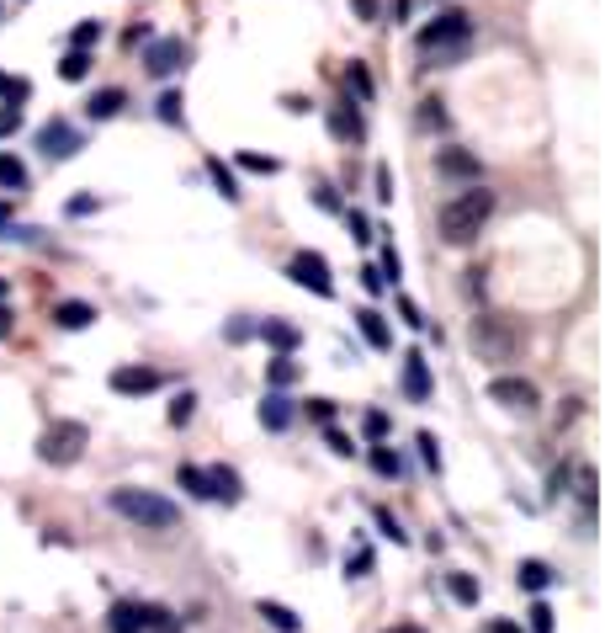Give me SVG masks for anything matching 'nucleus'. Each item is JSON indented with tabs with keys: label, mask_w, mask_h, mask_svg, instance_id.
<instances>
[{
	"label": "nucleus",
	"mask_w": 605,
	"mask_h": 633,
	"mask_svg": "<svg viewBox=\"0 0 605 633\" xmlns=\"http://www.w3.org/2000/svg\"><path fill=\"white\" fill-rule=\"evenodd\" d=\"M488 219H494V192L484 182H473L467 192H456L452 202L441 208V240L446 245H473Z\"/></svg>",
	"instance_id": "1"
},
{
	"label": "nucleus",
	"mask_w": 605,
	"mask_h": 633,
	"mask_svg": "<svg viewBox=\"0 0 605 633\" xmlns=\"http://www.w3.org/2000/svg\"><path fill=\"white\" fill-rule=\"evenodd\" d=\"M467 43H473V22H467L462 11H441L436 22H425V27L415 32V48H420L436 69H452V64L467 54Z\"/></svg>",
	"instance_id": "2"
},
{
	"label": "nucleus",
	"mask_w": 605,
	"mask_h": 633,
	"mask_svg": "<svg viewBox=\"0 0 605 633\" xmlns=\"http://www.w3.org/2000/svg\"><path fill=\"white\" fill-rule=\"evenodd\" d=\"M112 511H118V516H128L133 527H149V533H165V527H176V522H181V511L170 506L165 495L138 490V484H122V490H112Z\"/></svg>",
	"instance_id": "3"
},
{
	"label": "nucleus",
	"mask_w": 605,
	"mask_h": 633,
	"mask_svg": "<svg viewBox=\"0 0 605 633\" xmlns=\"http://www.w3.org/2000/svg\"><path fill=\"white\" fill-rule=\"evenodd\" d=\"M473 351L484 362H515L520 357V330L499 315H478L473 319Z\"/></svg>",
	"instance_id": "4"
},
{
	"label": "nucleus",
	"mask_w": 605,
	"mask_h": 633,
	"mask_svg": "<svg viewBox=\"0 0 605 633\" xmlns=\"http://www.w3.org/2000/svg\"><path fill=\"white\" fill-rule=\"evenodd\" d=\"M86 442H91V431H86L80 420H54V426L43 431V442H37V458L54 463V469H69V463H80Z\"/></svg>",
	"instance_id": "5"
},
{
	"label": "nucleus",
	"mask_w": 605,
	"mask_h": 633,
	"mask_svg": "<svg viewBox=\"0 0 605 633\" xmlns=\"http://www.w3.org/2000/svg\"><path fill=\"white\" fill-rule=\"evenodd\" d=\"M287 277L298 287H308V293H319V298H334V283H330V261L319 251H298L292 261H287Z\"/></svg>",
	"instance_id": "6"
},
{
	"label": "nucleus",
	"mask_w": 605,
	"mask_h": 633,
	"mask_svg": "<svg viewBox=\"0 0 605 633\" xmlns=\"http://www.w3.org/2000/svg\"><path fill=\"white\" fill-rule=\"evenodd\" d=\"M186 59H191V48H186L181 37H154L149 54H144V69H149L154 80H170L176 69H186Z\"/></svg>",
	"instance_id": "7"
},
{
	"label": "nucleus",
	"mask_w": 605,
	"mask_h": 633,
	"mask_svg": "<svg viewBox=\"0 0 605 633\" xmlns=\"http://www.w3.org/2000/svg\"><path fill=\"white\" fill-rule=\"evenodd\" d=\"M488 400L505 405V410H515V415H531L537 410V383L531 379H494L488 383Z\"/></svg>",
	"instance_id": "8"
},
{
	"label": "nucleus",
	"mask_w": 605,
	"mask_h": 633,
	"mask_svg": "<svg viewBox=\"0 0 605 633\" xmlns=\"http://www.w3.org/2000/svg\"><path fill=\"white\" fill-rule=\"evenodd\" d=\"M37 150H43L48 160H69L75 150H80V133L64 123V118H54V123L37 128Z\"/></svg>",
	"instance_id": "9"
},
{
	"label": "nucleus",
	"mask_w": 605,
	"mask_h": 633,
	"mask_svg": "<svg viewBox=\"0 0 605 633\" xmlns=\"http://www.w3.org/2000/svg\"><path fill=\"white\" fill-rule=\"evenodd\" d=\"M436 171L446 176V182H484V165H478V155H467V150H436Z\"/></svg>",
	"instance_id": "10"
},
{
	"label": "nucleus",
	"mask_w": 605,
	"mask_h": 633,
	"mask_svg": "<svg viewBox=\"0 0 605 633\" xmlns=\"http://www.w3.org/2000/svg\"><path fill=\"white\" fill-rule=\"evenodd\" d=\"M144 628H149V607L144 602H112L107 633H144Z\"/></svg>",
	"instance_id": "11"
},
{
	"label": "nucleus",
	"mask_w": 605,
	"mask_h": 633,
	"mask_svg": "<svg viewBox=\"0 0 605 633\" xmlns=\"http://www.w3.org/2000/svg\"><path fill=\"white\" fill-rule=\"evenodd\" d=\"M159 373L154 368H112V394H154Z\"/></svg>",
	"instance_id": "12"
},
{
	"label": "nucleus",
	"mask_w": 605,
	"mask_h": 633,
	"mask_svg": "<svg viewBox=\"0 0 605 633\" xmlns=\"http://www.w3.org/2000/svg\"><path fill=\"white\" fill-rule=\"evenodd\" d=\"M261 341L276 351V357H292L298 351V325H287V319H261Z\"/></svg>",
	"instance_id": "13"
},
{
	"label": "nucleus",
	"mask_w": 605,
	"mask_h": 633,
	"mask_svg": "<svg viewBox=\"0 0 605 633\" xmlns=\"http://www.w3.org/2000/svg\"><path fill=\"white\" fill-rule=\"evenodd\" d=\"M404 394L420 405V400H430V362H425L420 351H409L404 357Z\"/></svg>",
	"instance_id": "14"
},
{
	"label": "nucleus",
	"mask_w": 605,
	"mask_h": 633,
	"mask_svg": "<svg viewBox=\"0 0 605 633\" xmlns=\"http://www.w3.org/2000/svg\"><path fill=\"white\" fill-rule=\"evenodd\" d=\"M208 490H212V501H223V506H240L244 501V484H240V474L234 469H208Z\"/></svg>",
	"instance_id": "15"
},
{
	"label": "nucleus",
	"mask_w": 605,
	"mask_h": 633,
	"mask_svg": "<svg viewBox=\"0 0 605 633\" xmlns=\"http://www.w3.org/2000/svg\"><path fill=\"white\" fill-rule=\"evenodd\" d=\"M292 400H287V394H282V389H272V394H266V405H261V426H266V431H287V426H292Z\"/></svg>",
	"instance_id": "16"
},
{
	"label": "nucleus",
	"mask_w": 605,
	"mask_h": 633,
	"mask_svg": "<svg viewBox=\"0 0 605 633\" xmlns=\"http://www.w3.org/2000/svg\"><path fill=\"white\" fill-rule=\"evenodd\" d=\"M96 319V309L86 304V298H64V304H54V325L59 330H86Z\"/></svg>",
	"instance_id": "17"
},
{
	"label": "nucleus",
	"mask_w": 605,
	"mask_h": 633,
	"mask_svg": "<svg viewBox=\"0 0 605 633\" xmlns=\"http://www.w3.org/2000/svg\"><path fill=\"white\" fill-rule=\"evenodd\" d=\"M122 101H128L122 86H107V91H96L91 101H86V118H91V123H107V118H118L122 112Z\"/></svg>",
	"instance_id": "18"
},
{
	"label": "nucleus",
	"mask_w": 605,
	"mask_h": 633,
	"mask_svg": "<svg viewBox=\"0 0 605 633\" xmlns=\"http://www.w3.org/2000/svg\"><path fill=\"white\" fill-rule=\"evenodd\" d=\"M356 325H362V336H366V347H372V351H388V347H394L388 319L377 315V309H362V315H356Z\"/></svg>",
	"instance_id": "19"
},
{
	"label": "nucleus",
	"mask_w": 605,
	"mask_h": 633,
	"mask_svg": "<svg viewBox=\"0 0 605 633\" xmlns=\"http://www.w3.org/2000/svg\"><path fill=\"white\" fill-rule=\"evenodd\" d=\"M255 617H266V623H272L276 633H298V628H302V623H298V612H292V607H282V602H266V597L255 602Z\"/></svg>",
	"instance_id": "20"
},
{
	"label": "nucleus",
	"mask_w": 605,
	"mask_h": 633,
	"mask_svg": "<svg viewBox=\"0 0 605 633\" xmlns=\"http://www.w3.org/2000/svg\"><path fill=\"white\" fill-rule=\"evenodd\" d=\"M515 580H520V591H531V597H542L547 586H552V570H547L542 559H520V570H515Z\"/></svg>",
	"instance_id": "21"
},
{
	"label": "nucleus",
	"mask_w": 605,
	"mask_h": 633,
	"mask_svg": "<svg viewBox=\"0 0 605 633\" xmlns=\"http://www.w3.org/2000/svg\"><path fill=\"white\" fill-rule=\"evenodd\" d=\"M330 133H334V139H351V144H356V139H362L366 128H362V118H356V112L334 107V112H330Z\"/></svg>",
	"instance_id": "22"
},
{
	"label": "nucleus",
	"mask_w": 605,
	"mask_h": 633,
	"mask_svg": "<svg viewBox=\"0 0 605 633\" xmlns=\"http://www.w3.org/2000/svg\"><path fill=\"white\" fill-rule=\"evenodd\" d=\"M208 176H212V187L223 192V202H240V182H234V171L223 160H208Z\"/></svg>",
	"instance_id": "23"
},
{
	"label": "nucleus",
	"mask_w": 605,
	"mask_h": 633,
	"mask_svg": "<svg viewBox=\"0 0 605 633\" xmlns=\"http://www.w3.org/2000/svg\"><path fill=\"white\" fill-rule=\"evenodd\" d=\"M446 591H452L462 607H478V580H473V575L452 570V575H446Z\"/></svg>",
	"instance_id": "24"
},
{
	"label": "nucleus",
	"mask_w": 605,
	"mask_h": 633,
	"mask_svg": "<svg viewBox=\"0 0 605 633\" xmlns=\"http://www.w3.org/2000/svg\"><path fill=\"white\" fill-rule=\"evenodd\" d=\"M181 490H186V495H197V501H212L208 469H197V463H181Z\"/></svg>",
	"instance_id": "25"
},
{
	"label": "nucleus",
	"mask_w": 605,
	"mask_h": 633,
	"mask_svg": "<svg viewBox=\"0 0 605 633\" xmlns=\"http://www.w3.org/2000/svg\"><path fill=\"white\" fill-rule=\"evenodd\" d=\"M0 187H11V192L27 187V165H22L16 155H0Z\"/></svg>",
	"instance_id": "26"
},
{
	"label": "nucleus",
	"mask_w": 605,
	"mask_h": 633,
	"mask_svg": "<svg viewBox=\"0 0 605 633\" xmlns=\"http://www.w3.org/2000/svg\"><path fill=\"white\" fill-rule=\"evenodd\" d=\"M59 75L64 80H86V75H91V59H86L80 48H69V54L59 59Z\"/></svg>",
	"instance_id": "27"
},
{
	"label": "nucleus",
	"mask_w": 605,
	"mask_h": 633,
	"mask_svg": "<svg viewBox=\"0 0 605 633\" xmlns=\"http://www.w3.org/2000/svg\"><path fill=\"white\" fill-rule=\"evenodd\" d=\"M292 379H298V368H292V357H276L272 368H266V383H272V389H287Z\"/></svg>",
	"instance_id": "28"
},
{
	"label": "nucleus",
	"mask_w": 605,
	"mask_h": 633,
	"mask_svg": "<svg viewBox=\"0 0 605 633\" xmlns=\"http://www.w3.org/2000/svg\"><path fill=\"white\" fill-rule=\"evenodd\" d=\"M579 506H584V522L595 516V469H579Z\"/></svg>",
	"instance_id": "29"
},
{
	"label": "nucleus",
	"mask_w": 605,
	"mask_h": 633,
	"mask_svg": "<svg viewBox=\"0 0 605 633\" xmlns=\"http://www.w3.org/2000/svg\"><path fill=\"white\" fill-rule=\"evenodd\" d=\"M372 469H377L383 479H398L404 463H398V452H388V447H372Z\"/></svg>",
	"instance_id": "30"
},
{
	"label": "nucleus",
	"mask_w": 605,
	"mask_h": 633,
	"mask_svg": "<svg viewBox=\"0 0 605 633\" xmlns=\"http://www.w3.org/2000/svg\"><path fill=\"white\" fill-rule=\"evenodd\" d=\"M345 86H351V91L362 96V101L372 96V75H366V64H356V59H351V69H345Z\"/></svg>",
	"instance_id": "31"
},
{
	"label": "nucleus",
	"mask_w": 605,
	"mask_h": 633,
	"mask_svg": "<svg viewBox=\"0 0 605 633\" xmlns=\"http://www.w3.org/2000/svg\"><path fill=\"white\" fill-rule=\"evenodd\" d=\"M526 617H531V633H552V628H558V617H552V607H547V602H531Z\"/></svg>",
	"instance_id": "32"
},
{
	"label": "nucleus",
	"mask_w": 605,
	"mask_h": 633,
	"mask_svg": "<svg viewBox=\"0 0 605 633\" xmlns=\"http://www.w3.org/2000/svg\"><path fill=\"white\" fill-rule=\"evenodd\" d=\"M372 516H377V527H383V538H394V543H409V538H404V527H398V516H394V511H383V506H377Z\"/></svg>",
	"instance_id": "33"
},
{
	"label": "nucleus",
	"mask_w": 605,
	"mask_h": 633,
	"mask_svg": "<svg viewBox=\"0 0 605 633\" xmlns=\"http://www.w3.org/2000/svg\"><path fill=\"white\" fill-rule=\"evenodd\" d=\"M159 123H170V128L181 123V96H176V91L159 96Z\"/></svg>",
	"instance_id": "34"
},
{
	"label": "nucleus",
	"mask_w": 605,
	"mask_h": 633,
	"mask_svg": "<svg viewBox=\"0 0 605 633\" xmlns=\"http://www.w3.org/2000/svg\"><path fill=\"white\" fill-rule=\"evenodd\" d=\"M240 165H244V171H261V176H276V171H282L272 155H250V150L240 155Z\"/></svg>",
	"instance_id": "35"
},
{
	"label": "nucleus",
	"mask_w": 605,
	"mask_h": 633,
	"mask_svg": "<svg viewBox=\"0 0 605 633\" xmlns=\"http://www.w3.org/2000/svg\"><path fill=\"white\" fill-rule=\"evenodd\" d=\"M420 458H425V469H436V474H441V447H436L430 431H420Z\"/></svg>",
	"instance_id": "36"
},
{
	"label": "nucleus",
	"mask_w": 605,
	"mask_h": 633,
	"mask_svg": "<svg viewBox=\"0 0 605 633\" xmlns=\"http://www.w3.org/2000/svg\"><path fill=\"white\" fill-rule=\"evenodd\" d=\"M96 37H101V22H80V27H75V37H69V43H75V48L86 54V48H91Z\"/></svg>",
	"instance_id": "37"
},
{
	"label": "nucleus",
	"mask_w": 605,
	"mask_h": 633,
	"mask_svg": "<svg viewBox=\"0 0 605 633\" xmlns=\"http://www.w3.org/2000/svg\"><path fill=\"white\" fill-rule=\"evenodd\" d=\"M366 570H372V548H356V554L345 559V575H351V580H362Z\"/></svg>",
	"instance_id": "38"
},
{
	"label": "nucleus",
	"mask_w": 605,
	"mask_h": 633,
	"mask_svg": "<svg viewBox=\"0 0 605 633\" xmlns=\"http://www.w3.org/2000/svg\"><path fill=\"white\" fill-rule=\"evenodd\" d=\"M191 410H197V394H181V400L170 405V426H186V420H191Z\"/></svg>",
	"instance_id": "39"
},
{
	"label": "nucleus",
	"mask_w": 605,
	"mask_h": 633,
	"mask_svg": "<svg viewBox=\"0 0 605 633\" xmlns=\"http://www.w3.org/2000/svg\"><path fill=\"white\" fill-rule=\"evenodd\" d=\"M324 442H330V452H340V458H351V452H356V442H351L345 431H334V426H324Z\"/></svg>",
	"instance_id": "40"
},
{
	"label": "nucleus",
	"mask_w": 605,
	"mask_h": 633,
	"mask_svg": "<svg viewBox=\"0 0 605 633\" xmlns=\"http://www.w3.org/2000/svg\"><path fill=\"white\" fill-rule=\"evenodd\" d=\"M420 123H425V128H446V112H441V101H420Z\"/></svg>",
	"instance_id": "41"
},
{
	"label": "nucleus",
	"mask_w": 605,
	"mask_h": 633,
	"mask_svg": "<svg viewBox=\"0 0 605 633\" xmlns=\"http://www.w3.org/2000/svg\"><path fill=\"white\" fill-rule=\"evenodd\" d=\"M308 415H313L319 426H330L334 420V400H308Z\"/></svg>",
	"instance_id": "42"
},
{
	"label": "nucleus",
	"mask_w": 605,
	"mask_h": 633,
	"mask_svg": "<svg viewBox=\"0 0 605 633\" xmlns=\"http://www.w3.org/2000/svg\"><path fill=\"white\" fill-rule=\"evenodd\" d=\"M372 182H377V202H394V176H388V165H377Z\"/></svg>",
	"instance_id": "43"
},
{
	"label": "nucleus",
	"mask_w": 605,
	"mask_h": 633,
	"mask_svg": "<svg viewBox=\"0 0 605 633\" xmlns=\"http://www.w3.org/2000/svg\"><path fill=\"white\" fill-rule=\"evenodd\" d=\"M362 426H366V437H372V442H377V437H388V415H383V410H372Z\"/></svg>",
	"instance_id": "44"
},
{
	"label": "nucleus",
	"mask_w": 605,
	"mask_h": 633,
	"mask_svg": "<svg viewBox=\"0 0 605 633\" xmlns=\"http://www.w3.org/2000/svg\"><path fill=\"white\" fill-rule=\"evenodd\" d=\"M345 223H351V234H356V240H372V223H366V213H356V208H351V213H345Z\"/></svg>",
	"instance_id": "45"
},
{
	"label": "nucleus",
	"mask_w": 605,
	"mask_h": 633,
	"mask_svg": "<svg viewBox=\"0 0 605 633\" xmlns=\"http://www.w3.org/2000/svg\"><path fill=\"white\" fill-rule=\"evenodd\" d=\"M16 128H22V107H0V139L16 133Z\"/></svg>",
	"instance_id": "46"
},
{
	"label": "nucleus",
	"mask_w": 605,
	"mask_h": 633,
	"mask_svg": "<svg viewBox=\"0 0 605 633\" xmlns=\"http://www.w3.org/2000/svg\"><path fill=\"white\" fill-rule=\"evenodd\" d=\"M377 272H383V283H388V277L398 283V272H404V266H398V251H394V245L383 251V266H377Z\"/></svg>",
	"instance_id": "47"
},
{
	"label": "nucleus",
	"mask_w": 605,
	"mask_h": 633,
	"mask_svg": "<svg viewBox=\"0 0 605 633\" xmlns=\"http://www.w3.org/2000/svg\"><path fill=\"white\" fill-rule=\"evenodd\" d=\"M362 287H366V293H383L388 283H383V272H377V266H362Z\"/></svg>",
	"instance_id": "48"
},
{
	"label": "nucleus",
	"mask_w": 605,
	"mask_h": 633,
	"mask_svg": "<svg viewBox=\"0 0 605 633\" xmlns=\"http://www.w3.org/2000/svg\"><path fill=\"white\" fill-rule=\"evenodd\" d=\"M96 208V197H69V219H86Z\"/></svg>",
	"instance_id": "49"
},
{
	"label": "nucleus",
	"mask_w": 605,
	"mask_h": 633,
	"mask_svg": "<svg viewBox=\"0 0 605 633\" xmlns=\"http://www.w3.org/2000/svg\"><path fill=\"white\" fill-rule=\"evenodd\" d=\"M351 5H356V16H362V22H377V0H351Z\"/></svg>",
	"instance_id": "50"
},
{
	"label": "nucleus",
	"mask_w": 605,
	"mask_h": 633,
	"mask_svg": "<svg viewBox=\"0 0 605 633\" xmlns=\"http://www.w3.org/2000/svg\"><path fill=\"white\" fill-rule=\"evenodd\" d=\"M488 633H526V628H520V623H510V617H494V623H488Z\"/></svg>",
	"instance_id": "51"
},
{
	"label": "nucleus",
	"mask_w": 605,
	"mask_h": 633,
	"mask_svg": "<svg viewBox=\"0 0 605 633\" xmlns=\"http://www.w3.org/2000/svg\"><path fill=\"white\" fill-rule=\"evenodd\" d=\"M250 336H255V325H244V319L240 325H229V341H250Z\"/></svg>",
	"instance_id": "52"
},
{
	"label": "nucleus",
	"mask_w": 605,
	"mask_h": 633,
	"mask_svg": "<svg viewBox=\"0 0 605 633\" xmlns=\"http://www.w3.org/2000/svg\"><path fill=\"white\" fill-rule=\"evenodd\" d=\"M398 309H404V319H409V325H415V330H425V319H420V309H415V304H409V298H404V304H398Z\"/></svg>",
	"instance_id": "53"
},
{
	"label": "nucleus",
	"mask_w": 605,
	"mask_h": 633,
	"mask_svg": "<svg viewBox=\"0 0 605 633\" xmlns=\"http://www.w3.org/2000/svg\"><path fill=\"white\" fill-rule=\"evenodd\" d=\"M11 325H16V319H11V309H5V304H0V341L11 336Z\"/></svg>",
	"instance_id": "54"
},
{
	"label": "nucleus",
	"mask_w": 605,
	"mask_h": 633,
	"mask_svg": "<svg viewBox=\"0 0 605 633\" xmlns=\"http://www.w3.org/2000/svg\"><path fill=\"white\" fill-rule=\"evenodd\" d=\"M11 223H16V219H11V202H0V234H5Z\"/></svg>",
	"instance_id": "55"
},
{
	"label": "nucleus",
	"mask_w": 605,
	"mask_h": 633,
	"mask_svg": "<svg viewBox=\"0 0 605 633\" xmlns=\"http://www.w3.org/2000/svg\"><path fill=\"white\" fill-rule=\"evenodd\" d=\"M388 633H425V628H420V623H394Z\"/></svg>",
	"instance_id": "56"
},
{
	"label": "nucleus",
	"mask_w": 605,
	"mask_h": 633,
	"mask_svg": "<svg viewBox=\"0 0 605 633\" xmlns=\"http://www.w3.org/2000/svg\"><path fill=\"white\" fill-rule=\"evenodd\" d=\"M5 293H11V283H5V277H0V298H5Z\"/></svg>",
	"instance_id": "57"
},
{
	"label": "nucleus",
	"mask_w": 605,
	"mask_h": 633,
	"mask_svg": "<svg viewBox=\"0 0 605 633\" xmlns=\"http://www.w3.org/2000/svg\"><path fill=\"white\" fill-rule=\"evenodd\" d=\"M0 96H5V75H0Z\"/></svg>",
	"instance_id": "58"
}]
</instances>
